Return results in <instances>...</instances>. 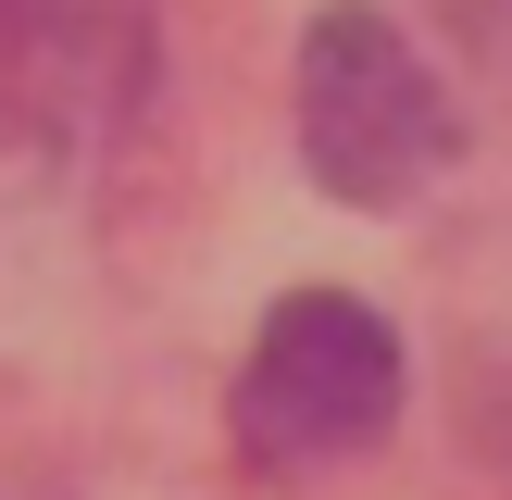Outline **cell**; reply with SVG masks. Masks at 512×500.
Returning <instances> with one entry per match:
<instances>
[{
  "mask_svg": "<svg viewBox=\"0 0 512 500\" xmlns=\"http://www.w3.org/2000/svg\"><path fill=\"white\" fill-rule=\"evenodd\" d=\"M238 450L263 475H313V463H350V450L388 438L400 413V338L375 300L350 288H300L263 313V350L238 363Z\"/></svg>",
  "mask_w": 512,
  "mask_h": 500,
  "instance_id": "1",
  "label": "cell"
},
{
  "mask_svg": "<svg viewBox=\"0 0 512 500\" xmlns=\"http://www.w3.org/2000/svg\"><path fill=\"white\" fill-rule=\"evenodd\" d=\"M450 150H463V125H450L438 75L413 63V38L363 0L313 13V38H300V163L338 200H413Z\"/></svg>",
  "mask_w": 512,
  "mask_h": 500,
  "instance_id": "2",
  "label": "cell"
},
{
  "mask_svg": "<svg viewBox=\"0 0 512 500\" xmlns=\"http://www.w3.org/2000/svg\"><path fill=\"white\" fill-rule=\"evenodd\" d=\"M150 88V0H0V138L75 150Z\"/></svg>",
  "mask_w": 512,
  "mask_h": 500,
  "instance_id": "3",
  "label": "cell"
},
{
  "mask_svg": "<svg viewBox=\"0 0 512 500\" xmlns=\"http://www.w3.org/2000/svg\"><path fill=\"white\" fill-rule=\"evenodd\" d=\"M438 13H450V25H463V38H475V50H488V63L512 75V0H438Z\"/></svg>",
  "mask_w": 512,
  "mask_h": 500,
  "instance_id": "4",
  "label": "cell"
}]
</instances>
